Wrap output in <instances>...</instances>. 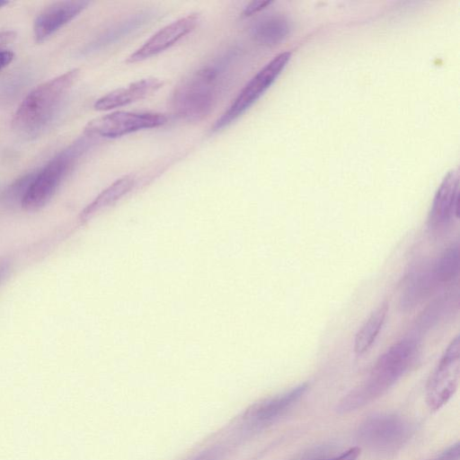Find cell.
Instances as JSON below:
<instances>
[{
	"label": "cell",
	"mask_w": 460,
	"mask_h": 460,
	"mask_svg": "<svg viewBox=\"0 0 460 460\" xmlns=\"http://www.w3.org/2000/svg\"><path fill=\"white\" fill-rule=\"evenodd\" d=\"M35 174L36 172L26 173L13 181L0 197L1 206L9 210L22 208L23 199Z\"/></svg>",
	"instance_id": "18"
},
{
	"label": "cell",
	"mask_w": 460,
	"mask_h": 460,
	"mask_svg": "<svg viewBox=\"0 0 460 460\" xmlns=\"http://www.w3.org/2000/svg\"><path fill=\"white\" fill-rule=\"evenodd\" d=\"M13 53L9 50H0V71L6 67L13 59Z\"/></svg>",
	"instance_id": "25"
},
{
	"label": "cell",
	"mask_w": 460,
	"mask_h": 460,
	"mask_svg": "<svg viewBox=\"0 0 460 460\" xmlns=\"http://www.w3.org/2000/svg\"><path fill=\"white\" fill-rule=\"evenodd\" d=\"M15 38L16 33L13 31H0V50H2V48L4 46L14 41Z\"/></svg>",
	"instance_id": "23"
},
{
	"label": "cell",
	"mask_w": 460,
	"mask_h": 460,
	"mask_svg": "<svg viewBox=\"0 0 460 460\" xmlns=\"http://www.w3.org/2000/svg\"><path fill=\"white\" fill-rule=\"evenodd\" d=\"M459 175L453 169L443 179L433 199L429 222L432 226L444 225L455 215L458 217Z\"/></svg>",
	"instance_id": "11"
},
{
	"label": "cell",
	"mask_w": 460,
	"mask_h": 460,
	"mask_svg": "<svg viewBox=\"0 0 460 460\" xmlns=\"http://www.w3.org/2000/svg\"><path fill=\"white\" fill-rule=\"evenodd\" d=\"M433 460H459V443L451 446Z\"/></svg>",
	"instance_id": "21"
},
{
	"label": "cell",
	"mask_w": 460,
	"mask_h": 460,
	"mask_svg": "<svg viewBox=\"0 0 460 460\" xmlns=\"http://www.w3.org/2000/svg\"><path fill=\"white\" fill-rule=\"evenodd\" d=\"M459 271V246L452 244L442 254L432 272L435 281L448 282L455 279Z\"/></svg>",
	"instance_id": "19"
},
{
	"label": "cell",
	"mask_w": 460,
	"mask_h": 460,
	"mask_svg": "<svg viewBox=\"0 0 460 460\" xmlns=\"http://www.w3.org/2000/svg\"><path fill=\"white\" fill-rule=\"evenodd\" d=\"M79 72L78 68L71 69L31 91L14 113L13 128L24 135H35L48 126L76 82Z\"/></svg>",
	"instance_id": "3"
},
{
	"label": "cell",
	"mask_w": 460,
	"mask_h": 460,
	"mask_svg": "<svg viewBox=\"0 0 460 460\" xmlns=\"http://www.w3.org/2000/svg\"><path fill=\"white\" fill-rule=\"evenodd\" d=\"M235 49L204 65L182 79L171 98L173 112L188 122H199L207 118L217 102Z\"/></svg>",
	"instance_id": "1"
},
{
	"label": "cell",
	"mask_w": 460,
	"mask_h": 460,
	"mask_svg": "<svg viewBox=\"0 0 460 460\" xmlns=\"http://www.w3.org/2000/svg\"><path fill=\"white\" fill-rule=\"evenodd\" d=\"M163 84L164 82L156 77L143 78L102 96L94 102L93 107L97 111L119 108L152 95Z\"/></svg>",
	"instance_id": "12"
},
{
	"label": "cell",
	"mask_w": 460,
	"mask_h": 460,
	"mask_svg": "<svg viewBox=\"0 0 460 460\" xmlns=\"http://www.w3.org/2000/svg\"><path fill=\"white\" fill-rule=\"evenodd\" d=\"M388 310V304L384 302L367 318L356 334L354 350L357 354L367 351L378 335Z\"/></svg>",
	"instance_id": "17"
},
{
	"label": "cell",
	"mask_w": 460,
	"mask_h": 460,
	"mask_svg": "<svg viewBox=\"0 0 460 460\" xmlns=\"http://www.w3.org/2000/svg\"><path fill=\"white\" fill-rule=\"evenodd\" d=\"M307 387L306 384H302L288 392L256 403L247 411L245 418L253 425L268 424L286 412L303 396Z\"/></svg>",
	"instance_id": "13"
},
{
	"label": "cell",
	"mask_w": 460,
	"mask_h": 460,
	"mask_svg": "<svg viewBox=\"0 0 460 460\" xmlns=\"http://www.w3.org/2000/svg\"><path fill=\"white\" fill-rule=\"evenodd\" d=\"M88 4V1L81 0L58 1L44 8L34 21L35 40L45 41L82 13Z\"/></svg>",
	"instance_id": "10"
},
{
	"label": "cell",
	"mask_w": 460,
	"mask_h": 460,
	"mask_svg": "<svg viewBox=\"0 0 460 460\" xmlns=\"http://www.w3.org/2000/svg\"><path fill=\"white\" fill-rule=\"evenodd\" d=\"M9 2L7 1H0V8L4 6L5 4H8Z\"/></svg>",
	"instance_id": "26"
},
{
	"label": "cell",
	"mask_w": 460,
	"mask_h": 460,
	"mask_svg": "<svg viewBox=\"0 0 460 460\" xmlns=\"http://www.w3.org/2000/svg\"><path fill=\"white\" fill-rule=\"evenodd\" d=\"M291 57L282 52L267 63L240 91L228 109L216 120L211 130L219 131L241 117L270 87Z\"/></svg>",
	"instance_id": "5"
},
{
	"label": "cell",
	"mask_w": 460,
	"mask_h": 460,
	"mask_svg": "<svg viewBox=\"0 0 460 460\" xmlns=\"http://www.w3.org/2000/svg\"><path fill=\"white\" fill-rule=\"evenodd\" d=\"M135 180L131 175H124L103 190L80 214V220L88 221L97 212L113 205L134 186Z\"/></svg>",
	"instance_id": "15"
},
{
	"label": "cell",
	"mask_w": 460,
	"mask_h": 460,
	"mask_svg": "<svg viewBox=\"0 0 460 460\" xmlns=\"http://www.w3.org/2000/svg\"><path fill=\"white\" fill-rule=\"evenodd\" d=\"M272 1H252L249 3L243 9L242 15L243 17H249L267 8Z\"/></svg>",
	"instance_id": "20"
},
{
	"label": "cell",
	"mask_w": 460,
	"mask_h": 460,
	"mask_svg": "<svg viewBox=\"0 0 460 460\" xmlns=\"http://www.w3.org/2000/svg\"><path fill=\"white\" fill-rule=\"evenodd\" d=\"M460 373V344L456 336L449 344L427 385V403L437 411L456 391Z\"/></svg>",
	"instance_id": "8"
},
{
	"label": "cell",
	"mask_w": 460,
	"mask_h": 460,
	"mask_svg": "<svg viewBox=\"0 0 460 460\" xmlns=\"http://www.w3.org/2000/svg\"><path fill=\"white\" fill-rule=\"evenodd\" d=\"M11 271V261L7 258L0 259V284Z\"/></svg>",
	"instance_id": "24"
},
{
	"label": "cell",
	"mask_w": 460,
	"mask_h": 460,
	"mask_svg": "<svg viewBox=\"0 0 460 460\" xmlns=\"http://www.w3.org/2000/svg\"><path fill=\"white\" fill-rule=\"evenodd\" d=\"M149 16V13H140L107 30L84 48L83 50L84 54L94 52L118 40L119 38L126 36L144 24L148 20Z\"/></svg>",
	"instance_id": "16"
},
{
	"label": "cell",
	"mask_w": 460,
	"mask_h": 460,
	"mask_svg": "<svg viewBox=\"0 0 460 460\" xmlns=\"http://www.w3.org/2000/svg\"><path fill=\"white\" fill-rule=\"evenodd\" d=\"M410 424L395 414H379L361 423L358 438L371 451L388 455L396 452L409 438Z\"/></svg>",
	"instance_id": "6"
},
{
	"label": "cell",
	"mask_w": 460,
	"mask_h": 460,
	"mask_svg": "<svg viewBox=\"0 0 460 460\" xmlns=\"http://www.w3.org/2000/svg\"><path fill=\"white\" fill-rule=\"evenodd\" d=\"M290 24L282 15L272 14L262 17L251 28L252 40L261 46L274 47L281 43L289 34Z\"/></svg>",
	"instance_id": "14"
},
{
	"label": "cell",
	"mask_w": 460,
	"mask_h": 460,
	"mask_svg": "<svg viewBox=\"0 0 460 460\" xmlns=\"http://www.w3.org/2000/svg\"><path fill=\"white\" fill-rule=\"evenodd\" d=\"M200 19L199 13H191L163 27L149 38L127 59L128 63H137L169 49L185 35L191 32Z\"/></svg>",
	"instance_id": "9"
},
{
	"label": "cell",
	"mask_w": 460,
	"mask_h": 460,
	"mask_svg": "<svg viewBox=\"0 0 460 460\" xmlns=\"http://www.w3.org/2000/svg\"><path fill=\"white\" fill-rule=\"evenodd\" d=\"M167 122L164 114L119 111L90 120L84 135L91 137L116 138L143 129L161 127Z\"/></svg>",
	"instance_id": "7"
},
{
	"label": "cell",
	"mask_w": 460,
	"mask_h": 460,
	"mask_svg": "<svg viewBox=\"0 0 460 460\" xmlns=\"http://www.w3.org/2000/svg\"><path fill=\"white\" fill-rule=\"evenodd\" d=\"M416 347L413 338H405L390 347L380 356L366 381L340 402L338 411H355L384 394L407 371Z\"/></svg>",
	"instance_id": "2"
},
{
	"label": "cell",
	"mask_w": 460,
	"mask_h": 460,
	"mask_svg": "<svg viewBox=\"0 0 460 460\" xmlns=\"http://www.w3.org/2000/svg\"><path fill=\"white\" fill-rule=\"evenodd\" d=\"M359 454H360V448L351 447L337 456L328 458V459H319V460H357Z\"/></svg>",
	"instance_id": "22"
},
{
	"label": "cell",
	"mask_w": 460,
	"mask_h": 460,
	"mask_svg": "<svg viewBox=\"0 0 460 460\" xmlns=\"http://www.w3.org/2000/svg\"><path fill=\"white\" fill-rule=\"evenodd\" d=\"M93 138L84 136L58 153L36 174L23 199L22 208L37 211L46 206L75 164L78 158L91 146Z\"/></svg>",
	"instance_id": "4"
}]
</instances>
